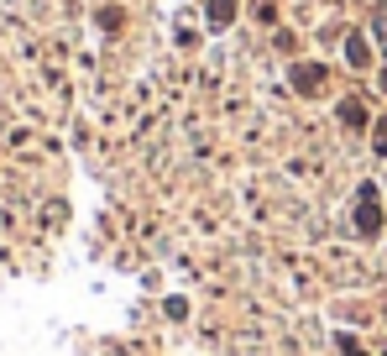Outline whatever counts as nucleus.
Returning a JSON list of instances; mask_svg holds the SVG:
<instances>
[{
    "mask_svg": "<svg viewBox=\"0 0 387 356\" xmlns=\"http://www.w3.org/2000/svg\"><path fill=\"white\" fill-rule=\"evenodd\" d=\"M209 21H215V27H225V21H230V0H215V6H209Z\"/></svg>",
    "mask_w": 387,
    "mask_h": 356,
    "instance_id": "nucleus-1",
    "label": "nucleus"
}]
</instances>
